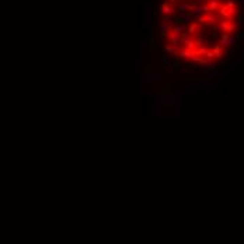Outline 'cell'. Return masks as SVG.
<instances>
[{"label": "cell", "mask_w": 244, "mask_h": 244, "mask_svg": "<svg viewBox=\"0 0 244 244\" xmlns=\"http://www.w3.org/2000/svg\"><path fill=\"white\" fill-rule=\"evenodd\" d=\"M161 13L167 49L196 65L220 60L240 24L236 0H164Z\"/></svg>", "instance_id": "cell-1"}]
</instances>
